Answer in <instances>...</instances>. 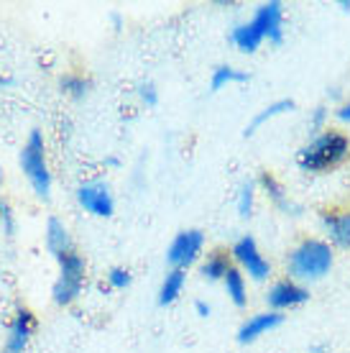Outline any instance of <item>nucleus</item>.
Masks as SVG:
<instances>
[{"instance_id": "f257e3e1", "label": "nucleus", "mask_w": 350, "mask_h": 353, "mask_svg": "<svg viewBox=\"0 0 350 353\" xmlns=\"http://www.w3.org/2000/svg\"><path fill=\"white\" fill-rule=\"evenodd\" d=\"M350 159V139L348 133L338 131V128H325V131L309 136V141H305L297 149V161L299 172L305 174H327L342 167Z\"/></svg>"}, {"instance_id": "f03ea898", "label": "nucleus", "mask_w": 350, "mask_h": 353, "mask_svg": "<svg viewBox=\"0 0 350 353\" xmlns=\"http://www.w3.org/2000/svg\"><path fill=\"white\" fill-rule=\"evenodd\" d=\"M335 266V248L325 239L307 236L297 241L287 254V276L299 284L322 282Z\"/></svg>"}, {"instance_id": "7ed1b4c3", "label": "nucleus", "mask_w": 350, "mask_h": 353, "mask_svg": "<svg viewBox=\"0 0 350 353\" xmlns=\"http://www.w3.org/2000/svg\"><path fill=\"white\" fill-rule=\"evenodd\" d=\"M18 164H21V172L26 174L28 185L36 192V197L49 200L52 197V169H49V161H46L44 133L39 131V128L28 131V139L23 141L21 151H18Z\"/></svg>"}, {"instance_id": "20e7f679", "label": "nucleus", "mask_w": 350, "mask_h": 353, "mask_svg": "<svg viewBox=\"0 0 350 353\" xmlns=\"http://www.w3.org/2000/svg\"><path fill=\"white\" fill-rule=\"evenodd\" d=\"M59 264V274H56V282L52 287V300L59 307H70L72 302H77V297L82 294L85 287V259L77 248L56 259Z\"/></svg>"}, {"instance_id": "39448f33", "label": "nucleus", "mask_w": 350, "mask_h": 353, "mask_svg": "<svg viewBox=\"0 0 350 353\" xmlns=\"http://www.w3.org/2000/svg\"><path fill=\"white\" fill-rule=\"evenodd\" d=\"M230 259H233V266L240 269L245 279H251V282H266L271 276V261L263 256L258 241L254 236H248V233H243L240 239L233 241Z\"/></svg>"}, {"instance_id": "423d86ee", "label": "nucleus", "mask_w": 350, "mask_h": 353, "mask_svg": "<svg viewBox=\"0 0 350 353\" xmlns=\"http://www.w3.org/2000/svg\"><path fill=\"white\" fill-rule=\"evenodd\" d=\"M202 251H205V233L200 228L179 230L167 248L169 269H182V272H187L189 266H194L200 261Z\"/></svg>"}, {"instance_id": "0eeeda50", "label": "nucleus", "mask_w": 350, "mask_h": 353, "mask_svg": "<svg viewBox=\"0 0 350 353\" xmlns=\"http://www.w3.org/2000/svg\"><path fill=\"white\" fill-rule=\"evenodd\" d=\"M74 200L92 218H110L115 212V197L110 192V185L103 182V179L79 182L77 190H74Z\"/></svg>"}, {"instance_id": "6e6552de", "label": "nucleus", "mask_w": 350, "mask_h": 353, "mask_svg": "<svg viewBox=\"0 0 350 353\" xmlns=\"http://www.w3.org/2000/svg\"><path fill=\"white\" fill-rule=\"evenodd\" d=\"M307 302H309V287L294 282L289 276L276 279V282L269 287V292H266V305H269V310L281 312V315L289 312V310L302 307Z\"/></svg>"}, {"instance_id": "1a4fd4ad", "label": "nucleus", "mask_w": 350, "mask_h": 353, "mask_svg": "<svg viewBox=\"0 0 350 353\" xmlns=\"http://www.w3.org/2000/svg\"><path fill=\"white\" fill-rule=\"evenodd\" d=\"M256 28L263 34V39L269 41L271 46H281L284 44V3L281 0H266L261 6H256L254 18Z\"/></svg>"}, {"instance_id": "9d476101", "label": "nucleus", "mask_w": 350, "mask_h": 353, "mask_svg": "<svg viewBox=\"0 0 350 353\" xmlns=\"http://www.w3.org/2000/svg\"><path fill=\"white\" fill-rule=\"evenodd\" d=\"M320 230L338 251H350V208H325L320 212Z\"/></svg>"}, {"instance_id": "9b49d317", "label": "nucleus", "mask_w": 350, "mask_h": 353, "mask_svg": "<svg viewBox=\"0 0 350 353\" xmlns=\"http://www.w3.org/2000/svg\"><path fill=\"white\" fill-rule=\"evenodd\" d=\"M284 325V315L281 312H274V310H263V312H256V315H248V318L240 323L236 333V341L240 345H251L256 341H261L263 336L274 333L276 327Z\"/></svg>"}, {"instance_id": "f8f14e48", "label": "nucleus", "mask_w": 350, "mask_h": 353, "mask_svg": "<svg viewBox=\"0 0 350 353\" xmlns=\"http://www.w3.org/2000/svg\"><path fill=\"white\" fill-rule=\"evenodd\" d=\"M256 185H258V190L266 194V200H269L281 215H291V218H299V215H302V205L291 200L289 192L284 190V185H281L271 172H261V174L256 176Z\"/></svg>"}, {"instance_id": "ddd939ff", "label": "nucleus", "mask_w": 350, "mask_h": 353, "mask_svg": "<svg viewBox=\"0 0 350 353\" xmlns=\"http://www.w3.org/2000/svg\"><path fill=\"white\" fill-rule=\"evenodd\" d=\"M36 330V318L28 307H18L13 320H10L8 336H6V348L8 353H23L28 348V341Z\"/></svg>"}, {"instance_id": "4468645a", "label": "nucleus", "mask_w": 350, "mask_h": 353, "mask_svg": "<svg viewBox=\"0 0 350 353\" xmlns=\"http://www.w3.org/2000/svg\"><path fill=\"white\" fill-rule=\"evenodd\" d=\"M294 108H297V103H294L291 97H279V100L269 103V105L261 108L258 113H254L251 123L243 128V139H251V136H256V133H258V128H263L266 123H271V121H276V118H281V115L291 113Z\"/></svg>"}, {"instance_id": "2eb2a0df", "label": "nucleus", "mask_w": 350, "mask_h": 353, "mask_svg": "<svg viewBox=\"0 0 350 353\" xmlns=\"http://www.w3.org/2000/svg\"><path fill=\"white\" fill-rule=\"evenodd\" d=\"M44 243H46V251H49L54 259H59V256H64V254L74 251L70 230H67V225H64L59 218H49V221H46Z\"/></svg>"}, {"instance_id": "dca6fc26", "label": "nucleus", "mask_w": 350, "mask_h": 353, "mask_svg": "<svg viewBox=\"0 0 350 353\" xmlns=\"http://www.w3.org/2000/svg\"><path fill=\"white\" fill-rule=\"evenodd\" d=\"M230 44L236 46L240 54H256L263 46V34L256 28L254 21H243V23H236L230 28Z\"/></svg>"}, {"instance_id": "f3484780", "label": "nucleus", "mask_w": 350, "mask_h": 353, "mask_svg": "<svg viewBox=\"0 0 350 353\" xmlns=\"http://www.w3.org/2000/svg\"><path fill=\"white\" fill-rule=\"evenodd\" d=\"M184 287H187V272H182V269H169V272L164 274V279H161L158 292H156L158 307L174 305V302L182 297Z\"/></svg>"}, {"instance_id": "a211bd4d", "label": "nucleus", "mask_w": 350, "mask_h": 353, "mask_svg": "<svg viewBox=\"0 0 350 353\" xmlns=\"http://www.w3.org/2000/svg\"><path fill=\"white\" fill-rule=\"evenodd\" d=\"M230 269H233L230 251L215 248V251H210V254L205 256V261H202V266H200V274L205 282H223Z\"/></svg>"}, {"instance_id": "6ab92c4d", "label": "nucleus", "mask_w": 350, "mask_h": 353, "mask_svg": "<svg viewBox=\"0 0 350 353\" xmlns=\"http://www.w3.org/2000/svg\"><path fill=\"white\" fill-rule=\"evenodd\" d=\"M251 82V72L238 70L233 64H218L210 74V90L212 92H220L228 85H248Z\"/></svg>"}, {"instance_id": "aec40b11", "label": "nucleus", "mask_w": 350, "mask_h": 353, "mask_svg": "<svg viewBox=\"0 0 350 353\" xmlns=\"http://www.w3.org/2000/svg\"><path fill=\"white\" fill-rule=\"evenodd\" d=\"M223 290L228 294V300L236 305V307H245L248 305V279L243 276L240 269H230L225 274V279H223Z\"/></svg>"}, {"instance_id": "412c9836", "label": "nucleus", "mask_w": 350, "mask_h": 353, "mask_svg": "<svg viewBox=\"0 0 350 353\" xmlns=\"http://www.w3.org/2000/svg\"><path fill=\"white\" fill-rule=\"evenodd\" d=\"M59 88L61 92L72 100H85V97L92 92V80H90L88 74H82V72H67V74H61L59 77Z\"/></svg>"}, {"instance_id": "4be33fe9", "label": "nucleus", "mask_w": 350, "mask_h": 353, "mask_svg": "<svg viewBox=\"0 0 350 353\" xmlns=\"http://www.w3.org/2000/svg\"><path fill=\"white\" fill-rule=\"evenodd\" d=\"M256 194H258V185H256L254 179H248V182H243V185L238 187L236 210H238V218H240V221H251V218H254Z\"/></svg>"}, {"instance_id": "5701e85b", "label": "nucleus", "mask_w": 350, "mask_h": 353, "mask_svg": "<svg viewBox=\"0 0 350 353\" xmlns=\"http://www.w3.org/2000/svg\"><path fill=\"white\" fill-rule=\"evenodd\" d=\"M105 279H107V284H110V290H118V292L128 290L133 282L131 272H128L125 266H113V269H107Z\"/></svg>"}, {"instance_id": "b1692460", "label": "nucleus", "mask_w": 350, "mask_h": 353, "mask_svg": "<svg viewBox=\"0 0 350 353\" xmlns=\"http://www.w3.org/2000/svg\"><path fill=\"white\" fill-rule=\"evenodd\" d=\"M327 118H330V110H327L325 105H317L315 110L309 113V118H307V128H309V133L315 136V133L330 128V125H327Z\"/></svg>"}, {"instance_id": "393cba45", "label": "nucleus", "mask_w": 350, "mask_h": 353, "mask_svg": "<svg viewBox=\"0 0 350 353\" xmlns=\"http://www.w3.org/2000/svg\"><path fill=\"white\" fill-rule=\"evenodd\" d=\"M136 95H138V100L146 108H156L158 105V90H156V85H154L151 80L138 82V88H136Z\"/></svg>"}, {"instance_id": "a878e982", "label": "nucleus", "mask_w": 350, "mask_h": 353, "mask_svg": "<svg viewBox=\"0 0 350 353\" xmlns=\"http://www.w3.org/2000/svg\"><path fill=\"white\" fill-rule=\"evenodd\" d=\"M0 223H3V233L6 236L16 233V218H13V210H10L8 203H0Z\"/></svg>"}, {"instance_id": "bb28decb", "label": "nucleus", "mask_w": 350, "mask_h": 353, "mask_svg": "<svg viewBox=\"0 0 350 353\" xmlns=\"http://www.w3.org/2000/svg\"><path fill=\"white\" fill-rule=\"evenodd\" d=\"M335 121L342 125H350V100H345V103H340V105L333 110Z\"/></svg>"}, {"instance_id": "cd10ccee", "label": "nucleus", "mask_w": 350, "mask_h": 353, "mask_svg": "<svg viewBox=\"0 0 350 353\" xmlns=\"http://www.w3.org/2000/svg\"><path fill=\"white\" fill-rule=\"evenodd\" d=\"M194 312H197L200 318H210V315H212V305L207 300H194Z\"/></svg>"}, {"instance_id": "c85d7f7f", "label": "nucleus", "mask_w": 350, "mask_h": 353, "mask_svg": "<svg viewBox=\"0 0 350 353\" xmlns=\"http://www.w3.org/2000/svg\"><path fill=\"white\" fill-rule=\"evenodd\" d=\"M8 85H13V77H8V74L0 72V88H8Z\"/></svg>"}, {"instance_id": "c756f323", "label": "nucleus", "mask_w": 350, "mask_h": 353, "mask_svg": "<svg viewBox=\"0 0 350 353\" xmlns=\"http://www.w3.org/2000/svg\"><path fill=\"white\" fill-rule=\"evenodd\" d=\"M309 353H327V345H309Z\"/></svg>"}, {"instance_id": "7c9ffc66", "label": "nucleus", "mask_w": 350, "mask_h": 353, "mask_svg": "<svg viewBox=\"0 0 350 353\" xmlns=\"http://www.w3.org/2000/svg\"><path fill=\"white\" fill-rule=\"evenodd\" d=\"M105 167H118V159H115V157H107V159H105Z\"/></svg>"}, {"instance_id": "2f4dec72", "label": "nucleus", "mask_w": 350, "mask_h": 353, "mask_svg": "<svg viewBox=\"0 0 350 353\" xmlns=\"http://www.w3.org/2000/svg\"><path fill=\"white\" fill-rule=\"evenodd\" d=\"M338 6H340L342 10H350V0H340V3H338Z\"/></svg>"}, {"instance_id": "473e14b6", "label": "nucleus", "mask_w": 350, "mask_h": 353, "mask_svg": "<svg viewBox=\"0 0 350 353\" xmlns=\"http://www.w3.org/2000/svg\"><path fill=\"white\" fill-rule=\"evenodd\" d=\"M0 182H3V169H0Z\"/></svg>"}, {"instance_id": "72a5a7b5", "label": "nucleus", "mask_w": 350, "mask_h": 353, "mask_svg": "<svg viewBox=\"0 0 350 353\" xmlns=\"http://www.w3.org/2000/svg\"><path fill=\"white\" fill-rule=\"evenodd\" d=\"M3 353H8V351H3Z\"/></svg>"}]
</instances>
